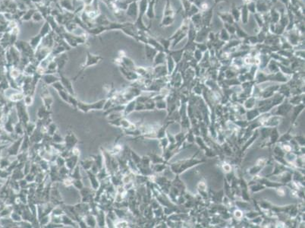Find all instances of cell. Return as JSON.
<instances>
[{
    "label": "cell",
    "instance_id": "obj_1",
    "mask_svg": "<svg viewBox=\"0 0 305 228\" xmlns=\"http://www.w3.org/2000/svg\"><path fill=\"white\" fill-rule=\"evenodd\" d=\"M106 104V100H102V101H98L97 103L92 104H84L83 103L78 102L77 107L79 108L81 110L84 112H88L91 110H101L104 107V105Z\"/></svg>",
    "mask_w": 305,
    "mask_h": 228
},
{
    "label": "cell",
    "instance_id": "obj_2",
    "mask_svg": "<svg viewBox=\"0 0 305 228\" xmlns=\"http://www.w3.org/2000/svg\"><path fill=\"white\" fill-rule=\"evenodd\" d=\"M62 85H64V87L71 94H74V90L73 89H72V88H71V83H70L69 81H68L67 78L62 76Z\"/></svg>",
    "mask_w": 305,
    "mask_h": 228
}]
</instances>
